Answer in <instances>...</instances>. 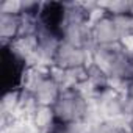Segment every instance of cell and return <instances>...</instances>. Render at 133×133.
<instances>
[{"label": "cell", "mask_w": 133, "mask_h": 133, "mask_svg": "<svg viewBox=\"0 0 133 133\" xmlns=\"http://www.w3.org/2000/svg\"><path fill=\"white\" fill-rule=\"evenodd\" d=\"M91 38L94 47H110L121 42L122 36L114 24V19L107 13L100 14L91 24Z\"/></svg>", "instance_id": "cell-3"}, {"label": "cell", "mask_w": 133, "mask_h": 133, "mask_svg": "<svg viewBox=\"0 0 133 133\" xmlns=\"http://www.w3.org/2000/svg\"><path fill=\"white\" fill-rule=\"evenodd\" d=\"M52 111L58 124L74 125L88 121L91 107L88 97L82 92L80 88H64L61 89L56 102L52 105Z\"/></svg>", "instance_id": "cell-1"}, {"label": "cell", "mask_w": 133, "mask_h": 133, "mask_svg": "<svg viewBox=\"0 0 133 133\" xmlns=\"http://www.w3.org/2000/svg\"><path fill=\"white\" fill-rule=\"evenodd\" d=\"M21 33V14L0 13V36L3 45L13 44Z\"/></svg>", "instance_id": "cell-5"}, {"label": "cell", "mask_w": 133, "mask_h": 133, "mask_svg": "<svg viewBox=\"0 0 133 133\" xmlns=\"http://www.w3.org/2000/svg\"><path fill=\"white\" fill-rule=\"evenodd\" d=\"M2 82L6 91H13V89H21L22 83H24V77L27 74V59L11 45H2Z\"/></svg>", "instance_id": "cell-2"}, {"label": "cell", "mask_w": 133, "mask_h": 133, "mask_svg": "<svg viewBox=\"0 0 133 133\" xmlns=\"http://www.w3.org/2000/svg\"><path fill=\"white\" fill-rule=\"evenodd\" d=\"M86 58H88V49L72 45L69 42L63 41L56 50V55L53 58V68L56 69H75L86 66Z\"/></svg>", "instance_id": "cell-4"}]
</instances>
